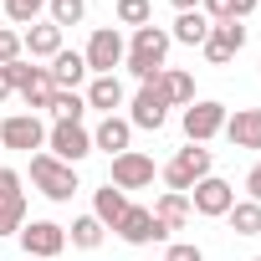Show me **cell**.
<instances>
[{"mask_svg": "<svg viewBox=\"0 0 261 261\" xmlns=\"http://www.w3.org/2000/svg\"><path fill=\"white\" fill-rule=\"evenodd\" d=\"M169 46H174V41H169V31L149 21V26H139V31H134V41H128V57H123V67L134 72L139 82H154V77L164 72V57H169Z\"/></svg>", "mask_w": 261, "mask_h": 261, "instance_id": "6da1fadb", "label": "cell"}, {"mask_svg": "<svg viewBox=\"0 0 261 261\" xmlns=\"http://www.w3.org/2000/svg\"><path fill=\"white\" fill-rule=\"evenodd\" d=\"M31 185H36L51 205H67V200L77 195V169L62 164V159H51V154L41 149V154H31Z\"/></svg>", "mask_w": 261, "mask_h": 261, "instance_id": "7a4b0ae2", "label": "cell"}, {"mask_svg": "<svg viewBox=\"0 0 261 261\" xmlns=\"http://www.w3.org/2000/svg\"><path fill=\"white\" fill-rule=\"evenodd\" d=\"M159 174H164V185H169L174 195H190V190L210 174V149H205V144H190V149H179Z\"/></svg>", "mask_w": 261, "mask_h": 261, "instance_id": "3957f363", "label": "cell"}, {"mask_svg": "<svg viewBox=\"0 0 261 261\" xmlns=\"http://www.w3.org/2000/svg\"><path fill=\"white\" fill-rule=\"evenodd\" d=\"M123 57H128V41L113 26H97L92 41H87V51H82V62H87L92 77H113V67H123Z\"/></svg>", "mask_w": 261, "mask_h": 261, "instance_id": "277c9868", "label": "cell"}, {"mask_svg": "<svg viewBox=\"0 0 261 261\" xmlns=\"http://www.w3.org/2000/svg\"><path fill=\"white\" fill-rule=\"evenodd\" d=\"M46 154L77 169V164L92 154V134H87L82 123H51V128H46Z\"/></svg>", "mask_w": 261, "mask_h": 261, "instance_id": "5b68a950", "label": "cell"}, {"mask_svg": "<svg viewBox=\"0 0 261 261\" xmlns=\"http://www.w3.org/2000/svg\"><path fill=\"white\" fill-rule=\"evenodd\" d=\"M0 149H21V154H41L46 149V123L36 113H11L0 123Z\"/></svg>", "mask_w": 261, "mask_h": 261, "instance_id": "8992f818", "label": "cell"}, {"mask_svg": "<svg viewBox=\"0 0 261 261\" xmlns=\"http://www.w3.org/2000/svg\"><path fill=\"white\" fill-rule=\"evenodd\" d=\"M16 236H21V251H26L31 261H51V256L67 251V230H62L57 220H26Z\"/></svg>", "mask_w": 261, "mask_h": 261, "instance_id": "52a82bcc", "label": "cell"}, {"mask_svg": "<svg viewBox=\"0 0 261 261\" xmlns=\"http://www.w3.org/2000/svg\"><path fill=\"white\" fill-rule=\"evenodd\" d=\"M225 102H215V97H200V102H190L185 108V139L190 144H210L220 128H225Z\"/></svg>", "mask_w": 261, "mask_h": 261, "instance_id": "ba28073f", "label": "cell"}, {"mask_svg": "<svg viewBox=\"0 0 261 261\" xmlns=\"http://www.w3.org/2000/svg\"><path fill=\"white\" fill-rule=\"evenodd\" d=\"M230 205H236V185H225L220 174H205V179L190 190V210L205 215V220H220Z\"/></svg>", "mask_w": 261, "mask_h": 261, "instance_id": "9c48e42d", "label": "cell"}, {"mask_svg": "<svg viewBox=\"0 0 261 261\" xmlns=\"http://www.w3.org/2000/svg\"><path fill=\"white\" fill-rule=\"evenodd\" d=\"M113 230H118L128 246H159V241H169V230L154 220V210H149V205H128V210H123V220H118Z\"/></svg>", "mask_w": 261, "mask_h": 261, "instance_id": "30bf717a", "label": "cell"}, {"mask_svg": "<svg viewBox=\"0 0 261 261\" xmlns=\"http://www.w3.org/2000/svg\"><path fill=\"white\" fill-rule=\"evenodd\" d=\"M246 46V26L241 21H210V36H205V62L210 67H225V62H236V51Z\"/></svg>", "mask_w": 261, "mask_h": 261, "instance_id": "8fae6325", "label": "cell"}, {"mask_svg": "<svg viewBox=\"0 0 261 261\" xmlns=\"http://www.w3.org/2000/svg\"><path fill=\"white\" fill-rule=\"evenodd\" d=\"M154 174H159V169H154V159H149V154L128 149V154H118V159H113V179H108V185H113V190H149V185H154Z\"/></svg>", "mask_w": 261, "mask_h": 261, "instance_id": "7c38bea8", "label": "cell"}, {"mask_svg": "<svg viewBox=\"0 0 261 261\" xmlns=\"http://www.w3.org/2000/svg\"><path fill=\"white\" fill-rule=\"evenodd\" d=\"M128 123H134V128H149V134H159V128L169 123V102L159 97L154 82H144V87L134 92V102H128Z\"/></svg>", "mask_w": 261, "mask_h": 261, "instance_id": "4fadbf2b", "label": "cell"}, {"mask_svg": "<svg viewBox=\"0 0 261 261\" xmlns=\"http://www.w3.org/2000/svg\"><path fill=\"white\" fill-rule=\"evenodd\" d=\"M220 134L236 144V149H261V108H236L225 113V128Z\"/></svg>", "mask_w": 261, "mask_h": 261, "instance_id": "5bb4252c", "label": "cell"}, {"mask_svg": "<svg viewBox=\"0 0 261 261\" xmlns=\"http://www.w3.org/2000/svg\"><path fill=\"white\" fill-rule=\"evenodd\" d=\"M21 51H26L31 62H51V57L62 51V26H51V21L26 26V31H21Z\"/></svg>", "mask_w": 261, "mask_h": 261, "instance_id": "9a60e30c", "label": "cell"}, {"mask_svg": "<svg viewBox=\"0 0 261 261\" xmlns=\"http://www.w3.org/2000/svg\"><path fill=\"white\" fill-rule=\"evenodd\" d=\"M128 139H134V123L113 113V118H102V123H97L92 149H102V154H113V159H118V154H128Z\"/></svg>", "mask_w": 261, "mask_h": 261, "instance_id": "2e32d148", "label": "cell"}, {"mask_svg": "<svg viewBox=\"0 0 261 261\" xmlns=\"http://www.w3.org/2000/svg\"><path fill=\"white\" fill-rule=\"evenodd\" d=\"M46 72H51V82H57L62 92H77V87L87 82V62H82V51H67V46L51 57V67H46Z\"/></svg>", "mask_w": 261, "mask_h": 261, "instance_id": "e0dca14e", "label": "cell"}, {"mask_svg": "<svg viewBox=\"0 0 261 261\" xmlns=\"http://www.w3.org/2000/svg\"><path fill=\"white\" fill-rule=\"evenodd\" d=\"M154 87H159V97H164L169 108H190V102H195V77L179 72V67H164V72L154 77Z\"/></svg>", "mask_w": 261, "mask_h": 261, "instance_id": "ac0fdd59", "label": "cell"}, {"mask_svg": "<svg viewBox=\"0 0 261 261\" xmlns=\"http://www.w3.org/2000/svg\"><path fill=\"white\" fill-rule=\"evenodd\" d=\"M149 210H154V220H159L164 230H185V225H190V215H195V210H190V195H174V190H164Z\"/></svg>", "mask_w": 261, "mask_h": 261, "instance_id": "d6986e66", "label": "cell"}, {"mask_svg": "<svg viewBox=\"0 0 261 261\" xmlns=\"http://www.w3.org/2000/svg\"><path fill=\"white\" fill-rule=\"evenodd\" d=\"M82 97H87V108H97L102 118H113V108H123V82H118V72H113V77H92Z\"/></svg>", "mask_w": 261, "mask_h": 261, "instance_id": "ffe728a7", "label": "cell"}, {"mask_svg": "<svg viewBox=\"0 0 261 261\" xmlns=\"http://www.w3.org/2000/svg\"><path fill=\"white\" fill-rule=\"evenodd\" d=\"M205 36H210L205 11H179L174 26H169V41H179V46H205Z\"/></svg>", "mask_w": 261, "mask_h": 261, "instance_id": "44dd1931", "label": "cell"}, {"mask_svg": "<svg viewBox=\"0 0 261 261\" xmlns=\"http://www.w3.org/2000/svg\"><path fill=\"white\" fill-rule=\"evenodd\" d=\"M51 92H57L51 72H46V67H31V77L21 82V97H26V108H31V113H36V108H51Z\"/></svg>", "mask_w": 261, "mask_h": 261, "instance_id": "7402d4cb", "label": "cell"}, {"mask_svg": "<svg viewBox=\"0 0 261 261\" xmlns=\"http://www.w3.org/2000/svg\"><path fill=\"white\" fill-rule=\"evenodd\" d=\"M123 210H128V195H123V190H113V185H102V190L92 195V215H97V220H102L108 230H113V225L123 220Z\"/></svg>", "mask_w": 261, "mask_h": 261, "instance_id": "603a6c76", "label": "cell"}, {"mask_svg": "<svg viewBox=\"0 0 261 261\" xmlns=\"http://www.w3.org/2000/svg\"><path fill=\"white\" fill-rule=\"evenodd\" d=\"M102 236H108V225H102L97 215H77L72 230H67V246H77V251H97Z\"/></svg>", "mask_w": 261, "mask_h": 261, "instance_id": "cb8c5ba5", "label": "cell"}, {"mask_svg": "<svg viewBox=\"0 0 261 261\" xmlns=\"http://www.w3.org/2000/svg\"><path fill=\"white\" fill-rule=\"evenodd\" d=\"M225 220H230L236 236H261V205H256V200H236V205L225 210Z\"/></svg>", "mask_w": 261, "mask_h": 261, "instance_id": "d4e9b609", "label": "cell"}, {"mask_svg": "<svg viewBox=\"0 0 261 261\" xmlns=\"http://www.w3.org/2000/svg\"><path fill=\"white\" fill-rule=\"evenodd\" d=\"M46 113H51L57 123H82V113H87V97H82V92H62V87H57Z\"/></svg>", "mask_w": 261, "mask_h": 261, "instance_id": "484cf974", "label": "cell"}, {"mask_svg": "<svg viewBox=\"0 0 261 261\" xmlns=\"http://www.w3.org/2000/svg\"><path fill=\"white\" fill-rule=\"evenodd\" d=\"M82 16H87V0H46V21L51 26H82Z\"/></svg>", "mask_w": 261, "mask_h": 261, "instance_id": "4316f807", "label": "cell"}, {"mask_svg": "<svg viewBox=\"0 0 261 261\" xmlns=\"http://www.w3.org/2000/svg\"><path fill=\"white\" fill-rule=\"evenodd\" d=\"M154 21V6H149V0H118V26H149Z\"/></svg>", "mask_w": 261, "mask_h": 261, "instance_id": "83f0119b", "label": "cell"}, {"mask_svg": "<svg viewBox=\"0 0 261 261\" xmlns=\"http://www.w3.org/2000/svg\"><path fill=\"white\" fill-rule=\"evenodd\" d=\"M6 16H11L16 26H36V21L46 16V0H6Z\"/></svg>", "mask_w": 261, "mask_h": 261, "instance_id": "f1b7e54d", "label": "cell"}, {"mask_svg": "<svg viewBox=\"0 0 261 261\" xmlns=\"http://www.w3.org/2000/svg\"><path fill=\"white\" fill-rule=\"evenodd\" d=\"M26 225V200H0V236H16Z\"/></svg>", "mask_w": 261, "mask_h": 261, "instance_id": "f546056e", "label": "cell"}, {"mask_svg": "<svg viewBox=\"0 0 261 261\" xmlns=\"http://www.w3.org/2000/svg\"><path fill=\"white\" fill-rule=\"evenodd\" d=\"M26 51H21V31H11V26H0V67H11V62H21Z\"/></svg>", "mask_w": 261, "mask_h": 261, "instance_id": "4dcf8cb0", "label": "cell"}, {"mask_svg": "<svg viewBox=\"0 0 261 261\" xmlns=\"http://www.w3.org/2000/svg\"><path fill=\"white\" fill-rule=\"evenodd\" d=\"M205 21H236V0H200Z\"/></svg>", "mask_w": 261, "mask_h": 261, "instance_id": "1f68e13d", "label": "cell"}, {"mask_svg": "<svg viewBox=\"0 0 261 261\" xmlns=\"http://www.w3.org/2000/svg\"><path fill=\"white\" fill-rule=\"evenodd\" d=\"M0 200H26V190H21V174H16V169H0Z\"/></svg>", "mask_w": 261, "mask_h": 261, "instance_id": "d6a6232c", "label": "cell"}, {"mask_svg": "<svg viewBox=\"0 0 261 261\" xmlns=\"http://www.w3.org/2000/svg\"><path fill=\"white\" fill-rule=\"evenodd\" d=\"M164 261H205V251H200V246H190V241H174V246L164 251Z\"/></svg>", "mask_w": 261, "mask_h": 261, "instance_id": "836d02e7", "label": "cell"}, {"mask_svg": "<svg viewBox=\"0 0 261 261\" xmlns=\"http://www.w3.org/2000/svg\"><path fill=\"white\" fill-rule=\"evenodd\" d=\"M246 200H256L261 205V159L251 164V174H246Z\"/></svg>", "mask_w": 261, "mask_h": 261, "instance_id": "e575fe53", "label": "cell"}, {"mask_svg": "<svg viewBox=\"0 0 261 261\" xmlns=\"http://www.w3.org/2000/svg\"><path fill=\"white\" fill-rule=\"evenodd\" d=\"M251 11H256V0H236V21H246Z\"/></svg>", "mask_w": 261, "mask_h": 261, "instance_id": "d590c367", "label": "cell"}, {"mask_svg": "<svg viewBox=\"0 0 261 261\" xmlns=\"http://www.w3.org/2000/svg\"><path fill=\"white\" fill-rule=\"evenodd\" d=\"M174 11H200V0H169Z\"/></svg>", "mask_w": 261, "mask_h": 261, "instance_id": "8d00e7d4", "label": "cell"}, {"mask_svg": "<svg viewBox=\"0 0 261 261\" xmlns=\"http://www.w3.org/2000/svg\"><path fill=\"white\" fill-rule=\"evenodd\" d=\"M11 92H16V87H11V82H6V72H0V102H6V97H11Z\"/></svg>", "mask_w": 261, "mask_h": 261, "instance_id": "74e56055", "label": "cell"}, {"mask_svg": "<svg viewBox=\"0 0 261 261\" xmlns=\"http://www.w3.org/2000/svg\"><path fill=\"white\" fill-rule=\"evenodd\" d=\"M251 261H261V256H251Z\"/></svg>", "mask_w": 261, "mask_h": 261, "instance_id": "f35d334b", "label": "cell"}, {"mask_svg": "<svg viewBox=\"0 0 261 261\" xmlns=\"http://www.w3.org/2000/svg\"><path fill=\"white\" fill-rule=\"evenodd\" d=\"M26 261H31V256H26Z\"/></svg>", "mask_w": 261, "mask_h": 261, "instance_id": "ab89813d", "label": "cell"}]
</instances>
